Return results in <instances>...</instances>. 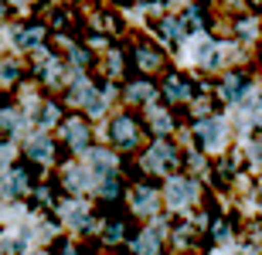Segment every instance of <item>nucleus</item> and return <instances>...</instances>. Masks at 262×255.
Wrapping results in <instances>:
<instances>
[{
    "mask_svg": "<svg viewBox=\"0 0 262 255\" xmlns=\"http://www.w3.org/2000/svg\"><path fill=\"white\" fill-rule=\"evenodd\" d=\"M113 133H116V140L123 143V147L136 143V126L129 123V119H116V126H113Z\"/></svg>",
    "mask_w": 262,
    "mask_h": 255,
    "instance_id": "1",
    "label": "nucleus"
},
{
    "mask_svg": "<svg viewBox=\"0 0 262 255\" xmlns=\"http://www.w3.org/2000/svg\"><path fill=\"white\" fill-rule=\"evenodd\" d=\"M222 123H218V119H214V123H204V126H201V140H204V147H218V143H222Z\"/></svg>",
    "mask_w": 262,
    "mask_h": 255,
    "instance_id": "2",
    "label": "nucleus"
},
{
    "mask_svg": "<svg viewBox=\"0 0 262 255\" xmlns=\"http://www.w3.org/2000/svg\"><path fill=\"white\" fill-rule=\"evenodd\" d=\"M191 194H194V191H191V184H184V180H174V184L167 187V197H170V204H184Z\"/></svg>",
    "mask_w": 262,
    "mask_h": 255,
    "instance_id": "3",
    "label": "nucleus"
},
{
    "mask_svg": "<svg viewBox=\"0 0 262 255\" xmlns=\"http://www.w3.org/2000/svg\"><path fill=\"white\" fill-rule=\"evenodd\" d=\"M170 157H174V150H170V147H154V150H150V157H146V167H167Z\"/></svg>",
    "mask_w": 262,
    "mask_h": 255,
    "instance_id": "4",
    "label": "nucleus"
},
{
    "mask_svg": "<svg viewBox=\"0 0 262 255\" xmlns=\"http://www.w3.org/2000/svg\"><path fill=\"white\" fill-rule=\"evenodd\" d=\"M24 184H28L24 174H10L7 180H4V194H17V191H24Z\"/></svg>",
    "mask_w": 262,
    "mask_h": 255,
    "instance_id": "5",
    "label": "nucleus"
},
{
    "mask_svg": "<svg viewBox=\"0 0 262 255\" xmlns=\"http://www.w3.org/2000/svg\"><path fill=\"white\" fill-rule=\"evenodd\" d=\"M28 153H31L34 160H45V157L51 153V143H48V140H34V143L28 147Z\"/></svg>",
    "mask_w": 262,
    "mask_h": 255,
    "instance_id": "6",
    "label": "nucleus"
},
{
    "mask_svg": "<svg viewBox=\"0 0 262 255\" xmlns=\"http://www.w3.org/2000/svg\"><path fill=\"white\" fill-rule=\"evenodd\" d=\"M68 140H72L75 147H85V126H78V123H68Z\"/></svg>",
    "mask_w": 262,
    "mask_h": 255,
    "instance_id": "7",
    "label": "nucleus"
},
{
    "mask_svg": "<svg viewBox=\"0 0 262 255\" xmlns=\"http://www.w3.org/2000/svg\"><path fill=\"white\" fill-rule=\"evenodd\" d=\"M68 221H72V225H89V218H85L82 207H72V211H68Z\"/></svg>",
    "mask_w": 262,
    "mask_h": 255,
    "instance_id": "8",
    "label": "nucleus"
},
{
    "mask_svg": "<svg viewBox=\"0 0 262 255\" xmlns=\"http://www.w3.org/2000/svg\"><path fill=\"white\" fill-rule=\"evenodd\" d=\"M150 204H154V194H150V191H136V207H143V211H146Z\"/></svg>",
    "mask_w": 262,
    "mask_h": 255,
    "instance_id": "9",
    "label": "nucleus"
},
{
    "mask_svg": "<svg viewBox=\"0 0 262 255\" xmlns=\"http://www.w3.org/2000/svg\"><path fill=\"white\" fill-rule=\"evenodd\" d=\"M136 248H140V252H154V248H157L154 235H143V242H140V245H136Z\"/></svg>",
    "mask_w": 262,
    "mask_h": 255,
    "instance_id": "10",
    "label": "nucleus"
},
{
    "mask_svg": "<svg viewBox=\"0 0 262 255\" xmlns=\"http://www.w3.org/2000/svg\"><path fill=\"white\" fill-rule=\"evenodd\" d=\"M140 65H143V68H154V65H157V55L143 51V55H140Z\"/></svg>",
    "mask_w": 262,
    "mask_h": 255,
    "instance_id": "11",
    "label": "nucleus"
},
{
    "mask_svg": "<svg viewBox=\"0 0 262 255\" xmlns=\"http://www.w3.org/2000/svg\"><path fill=\"white\" fill-rule=\"evenodd\" d=\"M4 157H7V150H4V147H0V167H4Z\"/></svg>",
    "mask_w": 262,
    "mask_h": 255,
    "instance_id": "12",
    "label": "nucleus"
}]
</instances>
